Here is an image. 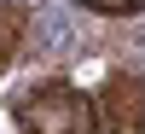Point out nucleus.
<instances>
[{
  "label": "nucleus",
  "instance_id": "7ed1b4c3",
  "mask_svg": "<svg viewBox=\"0 0 145 134\" xmlns=\"http://www.w3.org/2000/svg\"><path fill=\"white\" fill-rule=\"evenodd\" d=\"M23 35H29V6H23V0H0V76L12 70Z\"/></svg>",
  "mask_w": 145,
  "mask_h": 134
},
{
  "label": "nucleus",
  "instance_id": "20e7f679",
  "mask_svg": "<svg viewBox=\"0 0 145 134\" xmlns=\"http://www.w3.org/2000/svg\"><path fill=\"white\" fill-rule=\"evenodd\" d=\"M81 6L99 18H134V12H145V0H81Z\"/></svg>",
  "mask_w": 145,
  "mask_h": 134
},
{
  "label": "nucleus",
  "instance_id": "f257e3e1",
  "mask_svg": "<svg viewBox=\"0 0 145 134\" xmlns=\"http://www.w3.org/2000/svg\"><path fill=\"white\" fill-rule=\"evenodd\" d=\"M18 134H99L93 123V99L70 82H35L12 99Z\"/></svg>",
  "mask_w": 145,
  "mask_h": 134
},
{
  "label": "nucleus",
  "instance_id": "f03ea898",
  "mask_svg": "<svg viewBox=\"0 0 145 134\" xmlns=\"http://www.w3.org/2000/svg\"><path fill=\"white\" fill-rule=\"evenodd\" d=\"M93 123L105 134H145V76L116 70L93 99Z\"/></svg>",
  "mask_w": 145,
  "mask_h": 134
}]
</instances>
